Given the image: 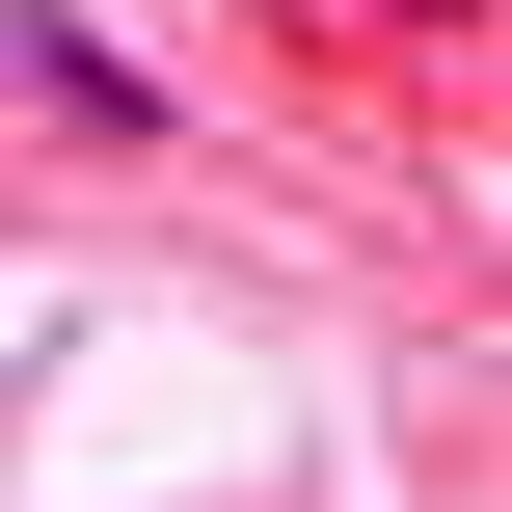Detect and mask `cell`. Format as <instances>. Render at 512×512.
<instances>
[{
	"label": "cell",
	"mask_w": 512,
	"mask_h": 512,
	"mask_svg": "<svg viewBox=\"0 0 512 512\" xmlns=\"http://www.w3.org/2000/svg\"><path fill=\"white\" fill-rule=\"evenodd\" d=\"M0 81H54V108H81V135H162V81H135V54H108V27H81V0H0Z\"/></svg>",
	"instance_id": "obj_1"
}]
</instances>
